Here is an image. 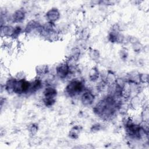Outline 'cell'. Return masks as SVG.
I'll use <instances>...</instances> for the list:
<instances>
[{
  "mask_svg": "<svg viewBox=\"0 0 149 149\" xmlns=\"http://www.w3.org/2000/svg\"><path fill=\"white\" fill-rule=\"evenodd\" d=\"M84 84L78 79H74L70 81L65 88V93L70 97H76L85 90Z\"/></svg>",
  "mask_w": 149,
  "mask_h": 149,
  "instance_id": "6da1fadb",
  "label": "cell"
},
{
  "mask_svg": "<svg viewBox=\"0 0 149 149\" xmlns=\"http://www.w3.org/2000/svg\"><path fill=\"white\" fill-rule=\"evenodd\" d=\"M42 101L44 105L47 107H52L56 102L58 95V91L52 86H47L42 92Z\"/></svg>",
  "mask_w": 149,
  "mask_h": 149,
  "instance_id": "7a4b0ae2",
  "label": "cell"
},
{
  "mask_svg": "<svg viewBox=\"0 0 149 149\" xmlns=\"http://www.w3.org/2000/svg\"><path fill=\"white\" fill-rule=\"evenodd\" d=\"M108 39L112 43H122L125 40V37L120 33V27L118 24H115L111 29Z\"/></svg>",
  "mask_w": 149,
  "mask_h": 149,
  "instance_id": "3957f363",
  "label": "cell"
},
{
  "mask_svg": "<svg viewBox=\"0 0 149 149\" xmlns=\"http://www.w3.org/2000/svg\"><path fill=\"white\" fill-rule=\"evenodd\" d=\"M30 86V81L25 79L18 80L16 78L13 87V94L17 95L27 94Z\"/></svg>",
  "mask_w": 149,
  "mask_h": 149,
  "instance_id": "277c9868",
  "label": "cell"
},
{
  "mask_svg": "<svg viewBox=\"0 0 149 149\" xmlns=\"http://www.w3.org/2000/svg\"><path fill=\"white\" fill-rule=\"evenodd\" d=\"M42 26L39 22L35 20H30L26 25L24 33L27 35H38L40 36Z\"/></svg>",
  "mask_w": 149,
  "mask_h": 149,
  "instance_id": "5b68a950",
  "label": "cell"
},
{
  "mask_svg": "<svg viewBox=\"0 0 149 149\" xmlns=\"http://www.w3.org/2000/svg\"><path fill=\"white\" fill-rule=\"evenodd\" d=\"M55 73L59 79H66L71 73L70 67L68 63L66 61H63L58 64L55 68Z\"/></svg>",
  "mask_w": 149,
  "mask_h": 149,
  "instance_id": "8992f818",
  "label": "cell"
},
{
  "mask_svg": "<svg viewBox=\"0 0 149 149\" xmlns=\"http://www.w3.org/2000/svg\"><path fill=\"white\" fill-rule=\"evenodd\" d=\"M61 17V12L57 8H51L45 13V18L47 22L55 23Z\"/></svg>",
  "mask_w": 149,
  "mask_h": 149,
  "instance_id": "52a82bcc",
  "label": "cell"
},
{
  "mask_svg": "<svg viewBox=\"0 0 149 149\" xmlns=\"http://www.w3.org/2000/svg\"><path fill=\"white\" fill-rule=\"evenodd\" d=\"M95 100V95L90 90H84L81 95L80 101L81 104L85 107L91 105Z\"/></svg>",
  "mask_w": 149,
  "mask_h": 149,
  "instance_id": "ba28073f",
  "label": "cell"
},
{
  "mask_svg": "<svg viewBox=\"0 0 149 149\" xmlns=\"http://www.w3.org/2000/svg\"><path fill=\"white\" fill-rule=\"evenodd\" d=\"M26 18V12L23 9H16L12 13L10 19L15 23H22Z\"/></svg>",
  "mask_w": 149,
  "mask_h": 149,
  "instance_id": "9c48e42d",
  "label": "cell"
},
{
  "mask_svg": "<svg viewBox=\"0 0 149 149\" xmlns=\"http://www.w3.org/2000/svg\"><path fill=\"white\" fill-rule=\"evenodd\" d=\"M42 87V81L40 77H36L34 80L30 81V86L28 94H32L40 90Z\"/></svg>",
  "mask_w": 149,
  "mask_h": 149,
  "instance_id": "30bf717a",
  "label": "cell"
},
{
  "mask_svg": "<svg viewBox=\"0 0 149 149\" xmlns=\"http://www.w3.org/2000/svg\"><path fill=\"white\" fill-rule=\"evenodd\" d=\"M14 29L15 27L9 24H3L2 26H1V37L11 39L13 34Z\"/></svg>",
  "mask_w": 149,
  "mask_h": 149,
  "instance_id": "8fae6325",
  "label": "cell"
},
{
  "mask_svg": "<svg viewBox=\"0 0 149 149\" xmlns=\"http://www.w3.org/2000/svg\"><path fill=\"white\" fill-rule=\"evenodd\" d=\"M139 72H138L137 71L132 70L127 74L126 78L125 80L126 82L129 83H135L137 84H140L139 81Z\"/></svg>",
  "mask_w": 149,
  "mask_h": 149,
  "instance_id": "7c38bea8",
  "label": "cell"
},
{
  "mask_svg": "<svg viewBox=\"0 0 149 149\" xmlns=\"http://www.w3.org/2000/svg\"><path fill=\"white\" fill-rule=\"evenodd\" d=\"M49 66L47 64H41L37 65L35 68V72L37 77H41L47 75L49 73Z\"/></svg>",
  "mask_w": 149,
  "mask_h": 149,
  "instance_id": "4fadbf2b",
  "label": "cell"
},
{
  "mask_svg": "<svg viewBox=\"0 0 149 149\" xmlns=\"http://www.w3.org/2000/svg\"><path fill=\"white\" fill-rule=\"evenodd\" d=\"M101 73L97 66L92 67L88 72V79L92 82H95L100 77Z\"/></svg>",
  "mask_w": 149,
  "mask_h": 149,
  "instance_id": "5bb4252c",
  "label": "cell"
},
{
  "mask_svg": "<svg viewBox=\"0 0 149 149\" xmlns=\"http://www.w3.org/2000/svg\"><path fill=\"white\" fill-rule=\"evenodd\" d=\"M129 104L130 108L137 109L142 106L143 101L138 95H136L135 96L131 97L130 101Z\"/></svg>",
  "mask_w": 149,
  "mask_h": 149,
  "instance_id": "9a60e30c",
  "label": "cell"
},
{
  "mask_svg": "<svg viewBox=\"0 0 149 149\" xmlns=\"http://www.w3.org/2000/svg\"><path fill=\"white\" fill-rule=\"evenodd\" d=\"M16 78L15 77H9L7 79L4 84V88L5 91L9 94H13V87Z\"/></svg>",
  "mask_w": 149,
  "mask_h": 149,
  "instance_id": "2e32d148",
  "label": "cell"
},
{
  "mask_svg": "<svg viewBox=\"0 0 149 149\" xmlns=\"http://www.w3.org/2000/svg\"><path fill=\"white\" fill-rule=\"evenodd\" d=\"M81 130V127L80 125H75L71 128L68 133L69 138L76 140L79 138L80 133Z\"/></svg>",
  "mask_w": 149,
  "mask_h": 149,
  "instance_id": "e0dca14e",
  "label": "cell"
},
{
  "mask_svg": "<svg viewBox=\"0 0 149 149\" xmlns=\"http://www.w3.org/2000/svg\"><path fill=\"white\" fill-rule=\"evenodd\" d=\"M116 78H117L116 75L115 74V73L113 72H112V70H108L103 80H104L105 81L109 86V85L115 83L116 81Z\"/></svg>",
  "mask_w": 149,
  "mask_h": 149,
  "instance_id": "ac0fdd59",
  "label": "cell"
},
{
  "mask_svg": "<svg viewBox=\"0 0 149 149\" xmlns=\"http://www.w3.org/2000/svg\"><path fill=\"white\" fill-rule=\"evenodd\" d=\"M88 54L90 58L94 61H97L100 59V51L96 49L90 48L89 49Z\"/></svg>",
  "mask_w": 149,
  "mask_h": 149,
  "instance_id": "d6986e66",
  "label": "cell"
},
{
  "mask_svg": "<svg viewBox=\"0 0 149 149\" xmlns=\"http://www.w3.org/2000/svg\"><path fill=\"white\" fill-rule=\"evenodd\" d=\"M141 121L146 123H148L149 119V113H148V106H145L143 108V110L141 113Z\"/></svg>",
  "mask_w": 149,
  "mask_h": 149,
  "instance_id": "ffe728a7",
  "label": "cell"
},
{
  "mask_svg": "<svg viewBox=\"0 0 149 149\" xmlns=\"http://www.w3.org/2000/svg\"><path fill=\"white\" fill-rule=\"evenodd\" d=\"M23 31H24V30L22 29V27L20 26L17 25V26H15V29H14L13 34V36L11 38V39L13 40L17 39L20 36L22 33H23Z\"/></svg>",
  "mask_w": 149,
  "mask_h": 149,
  "instance_id": "44dd1931",
  "label": "cell"
},
{
  "mask_svg": "<svg viewBox=\"0 0 149 149\" xmlns=\"http://www.w3.org/2000/svg\"><path fill=\"white\" fill-rule=\"evenodd\" d=\"M27 130L31 135L34 136L38 132V126L36 123H31L27 126Z\"/></svg>",
  "mask_w": 149,
  "mask_h": 149,
  "instance_id": "7402d4cb",
  "label": "cell"
},
{
  "mask_svg": "<svg viewBox=\"0 0 149 149\" xmlns=\"http://www.w3.org/2000/svg\"><path fill=\"white\" fill-rule=\"evenodd\" d=\"M108 86V85L105 81V80H102L97 84V89L98 91H103L105 90H107Z\"/></svg>",
  "mask_w": 149,
  "mask_h": 149,
  "instance_id": "603a6c76",
  "label": "cell"
},
{
  "mask_svg": "<svg viewBox=\"0 0 149 149\" xmlns=\"http://www.w3.org/2000/svg\"><path fill=\"white\" fill-rule=\"evenodd\" d=\"M131 44L132 45V48L133 51L136 52H140L143 48V45L140 43V42L139 41V40L134 41Z\"/></svg>",
  "mask_w": 149,
  "mask_h": 149,
  "instance_id": "cb8c5ba5",
  "label": "cell"
},
{
  "mask_svg": "<svg viewBox=\"0 0 149 149\" xmlns=\"http://www.w3.org/2000/svg\"><path fill=\"white\" fill-rule=\"evenodd\" d=\"M139 81L140 84H147L148 81V74L146 73H140Z\"/></svg>",
  "mask_w": 149,
  "mask_h": 149,
  "instance_id": "d4e9b609",
  "label": "cell"
},
{
  "mask_svg": "<svg viewBox=\"0 0 149 149\" xmlns=\"http://www.w3.org/2000/svg\"><path fill=\"white\" fill-rule=\"evenodd\" d=\"M119 56L122 59H126L128 57V50L126 48H122L119 51Z\"/></svg>",
  "mask_w": 149,
  "mask_h": 149,
  "instance_id": "484cf974",
  "label": "cell"
},
{
  "mask_svg": "<svg viewBox=\"0 0 149 149\" xmlns=\"http://www.w3.org/2000/svg\"><path fill=\"white\" fill-rule=\"evenodd\" d=\"M101 129H102V126H101V124L95 123L92 125L90 130H91V132H92L93 133H95V132H99L100 130H101Z\"/></svg>",
  "mask_w": 149,
  "mask_h": 149,
  "instance_id": "4316f807",
  "label": "cell"
},
{
  "mask_svg": "<svg viewBox=\"0 0 149 149\" xmlns=\"http://www.w3.org/2000/svg\"><path fill=\"white\" fill-rule=\"evenodd\" d=\"M15 77L18 80L25 79H26V74L24 73V72H19L17 73H16Z\"/></svg>",
  "mask_w": 149,
  "mask_h": 149,
  "instance_id": "83f0119b",
  "label": "cell"
},
{
  "mask_svg": "<svg viewBox=\"0 0 149 149\" xmlns=\"http://www.w3.org/2000/svg\"><path fill=\"white\" fill-rule=\"evenodd\" d=\"M88 31H87V30L86 29H83L81 31V38L83 40H85L88 37Z\"/></svg>",
  "mask_w": 149,
  "mask_h": 149,
  "instance_id": "f1b7e54d",
  "label": "cell"
}]
</instances>
